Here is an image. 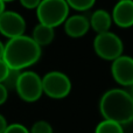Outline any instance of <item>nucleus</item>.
<instances>
[{"instance_id":"13","label":"nucleus","mask_w":133,"mask_h":133,"mask_svg":"<svg viewBox=\"0 0 133 133\" xmlns=\"http://www.w3.org/2000/svg\"><path fill=\"white\" fill-rule=\"evenodd\" d=\"M95 133H125L123 125L112 120H102L96 126Z\"/></svg>"},{"instance_id":"9","label":"nucleus","mask_w":133,"mask_h":133,"mask_svg":"<svg viewBox=\"0 0 133 133\" xmlns=\"http://www.w3.org/2000/svg\"><path fill=\"white\" fill-rule=\"evenodd\" d=\"M112 21L120 28H130L133 26V0L118 1L111 14Z\"/></svg>"},{"instance_id":"20","label":"nucleus","mask_w":133,"mask_h":133,"mask_svg":"<svg viewBox=\"0 0 133 133\" xmlns=\"http://www.w3.org/2000/svg\"><path fill=\"white\" fill-rule=\"evenodd\" d=\"M7 97H8V90L2 85V83H0V105L5 104V102L7 101Z\"/></svg>"},{"instance_id":"16","label":"nucleus","mask_w":133,"mask_h":133,"mask_svg":"<svg viewBox=\"0 0 133 133\" xmlns=\"http://www.w3.org/2000/svg\"><path fill=\"white\" fill-rule=\"evenodd\" d=\"M29 133H54L53 127L46 120H39L33 124Z\"/></svg>"},{"instance_id":"25","label":"nucleus","mask_w":133,"mask_h":133,"mask_svg":"<svg viewBox=\"0 0 133 133\" xmlns=\"http://www.w3.org/2000/svg\"><path fill=\"white\" fill-rule=\"evenodd\" d=\"M118 1H131V0H118Z\"/></svg>"},{"instance_id":"1","label":"nucleus","mask_w":133,"mask_h":133,"mask_svg":"<svg viewBox=\"0 0 133 133\" xmlns=\"http://www.w3.org/2000/svg\"><path fill=\"white\" fill-rule=\"evenodd\" d=\"M41 57V47L27 35L9 39L5 44V53L2 60L9 69L23 70L32 66Z\"/></svg>"},{"instance_id":"7","label":"nucleus","mask_w":133,"mask_h":133,"mask_svg":"<svg viewBox=\"0 0 133 133\" xmlns=\"http://www.w3.org/2000/svg\"><path fill=\"white\" fill-rule=\"evenodd\" d=\"M26 21L19 13L13 11H5L0 15V33L7 39L20 36L25 34Z\"/></svg>"},{"instance_id":"11","label":"nucleus","mask_w":133,"mask_h":133,"mask_svg":"<svg viewBox=\"0 0 133 133\" xmlns=\"http://www.w3.org/2000/svg\"><path fill=\"white\" fill-rule=\"evenodd\" d=\"M90 28L94 29L97 34L109 32L112 25L111 14L105 9H97L92 13L91 18L89 19Z\"/></svg>"},{"instance_id":"6","label":"nucleus","mask_w":133,"mask_h":133,"mask_svg":"<svg viewBox=\"0 0 133 133\" xmlns=\"http://www.w3.org/2000/svg\"><path fill=\"white\" fill-rule=\"evenodd\" d=\"M71 81L61 71H49L42 77V90L53 99L65 98L71 92Z\"/></svg>"},{"instance_id":"22","label":"nucleus","mask_w":133,"mask_h":133,"mask_svg":"<svg viewBox=\"0 0 133 133\" xmlns=\"http://www.w3.org/2000/svg\"><path fill=\"white\" fill-rule=\"evenodd\" d=\"M6 2L5 1H2V0H0V15H1L2 13H4L5 11H6Z\"/></svg>"},{"instance_id":"23","label":"nucleus","mask_w":133,"mask_h":133,"mask_svg":"<svg viewBox=\"0 0 133 133\" xmlns=\"http://www.w3.org/2000/svg\"><path fill=\"white\" fill-rule=\"evenodd\" d=\"M4 53H5V44L0 41V60H2V57H4Z\"/></svg>"},{"instance_id":"26","label":"nucleus","mask_w":133,"mask_h":133,"mask_svg":"<svg viewBox=\"0 0 133 133\" xmlns=\"http://www.w3.org/2000/svg\"><path fill=\"white\" fill-rule=\"evenodd\" d=\"M131 95H132V97H133V85H132V94Z\"/></svg>"},{"instance_id":"3","label":"nucleus","mask_w":133,"mask_h":133,"mask_svg":"<svg viewBox=\"0 0 133 133\" xmlns=\"http://www.w3.org/2000/svg\"><path fill=\"white\" fill-rule=\"evenodd\" d=\"M69 9L65 0H41L36 7V16L40 23L55 28L65 21Z\"/></svg>"},{"instance_id":"21","label":"nucleus","mask_w":133,"mask_h":133,"mask_svg":"<svg viewBox=\"0 0 133 133\" xmlns=\"http://www.w3.org/2000/svg\"><path fill=\"white\" fill-rule=\"evenodd\" d=\"M7 126H8V124H7L6 118H5L4 116L0 113V133H4V131L6 130Z\"/></svg>"},{"instance_id":"8","label":"nucleus","mask_w":133,"mask_h":133,"mask_svg":"<svg viewBox=\"0 0 133 133\" xmlns=\"http://www.w3.org/2000/svg\"><path fill=\"white\" fill-rule=\"evenodd\" d=\"M112 77L118 84L123 87L133 85V57L122 55L112 61L111 65Z\"/></svg>"},{"instance_id":"15","label":"nucleus","mask_w":133,"mask_h":133,"mask_svg":"<svg viewBox=\"0 0 133 133\" xmlns=\"http://www.w3.org/2000/svg\"><path fill=\"white\" fill-rule=\"evenodd\" d=\"M69 8H72L75 11L84 12L90 9L95 5L96 0H65Z\"/></svg>"},{"instance_id":"24","label":"nucleus","mask_w":133,"mask_h":133,"mask_svg":"<svg viewBox=\"0 0 133 133\" xmlns=\"http://www.w3.org/2000/svg\"><path fill=\"white\" fill-rule=\"evenodd\" d=\"M2 1H5V2H11V1H14V0H2Z\"/></svg>"},{"instance_id":"19","label":"nucleus","mask_w":133,"mask_h":133,"mask_svg":"<svg viewBox=\"0 0 133 133\" xmlns=\"http://www.w3.org/2000/svg\"><path fill=\"white\" fill-rule=\"evenodd\" d=\"M8 70H9V68H8V65L6 64V62H5L4 60H0V83L5 79Z\"/></svg>"},{"instance_id":"4","label":"nucleus","mask_w":133,"mask_h":133,"mask_svg":"<svg viewBox=\"0 0 133 133\" xmlns=\"http://www.w3.org/2000/svg\"><path fill=\"white\" fill-rule=\"evenodd\" d=\"M94 50L102 60L113 61L123 55L124 44L117 34L109 30L96 35L94 40Z\"/></svg>"},{"instance_id":"12","label":"nucleus","mask_w":133,"mask_h":133,"mask_svg":"<svg viewBox=\"0 0 133 133\" xmlns=\"http://www.w3.org/2000/svg\"><path fill=\"white\" fill-rule=\"evenodd\" d=\"M30 37L36 42V44H39L42 48V47L48 46L53 42L54 37H55V29L50 26L39 22V25H36L33 29V34Z\"/></svg>"},{"instance_id":"10","label":"nucleus","mask_w":133,"mask_h":133,"mask_svg":"<svg viewBox=\"0 0 133 133\" xmlns=\"http://www.w3.org/2000/svg\"><path fill=\"white\" fill-rule=\"evenodd\" d=\"M63 23H64L65 34L72 39H79L84 36L90 29L89 19L81 14L68 16Z\"/></svg>"},{"instance_id":"2","label":"nucleus","mask_w":133,"mask_h":133,"mask_svg":"<svg viewBox=\"0 0 133 133\" xmlns=\"http://www.w3.org/2000/svg\"><path fill=\"white\" fill-rule=\"evenodd\" d=\"M99 111L104 119L125 125L133 120V97L123 89L108 90L99 101Z\"/></svg>"},{"instance_id":"18","label":"nucleus","mask_w":133,"mask_h":133,"mask_svg":"<svg viewBox=\"0 0 133 133\" xmlns=\"http://www.w3.org/2000/svg\"><path fill=\"white\" fill-rule=\"evenodd\" d=\"M20 4L27 9H36L41 0H19Z\"/></svg>"},{"instance_id":"14","label":"nucleus","mask_w":133,"mask_h":133,"mask_svg":"<svg viewBox=\"0 0 133 133\" xmlns=\"http://www.w3.org/2000/svg\"><path fill=\"white\" fill-rule=\"evenodd\" d=\"M20 70H15V69H9L8 72H7L5 79L2 81V85L6 88L7 90H15L16 87V82H18V78L20 76Z\"/></svg>"},{"instance_id":"17","label":"nucleus","mask_w":133,"mask_h":133,"mask_svg":"<svg viewBox=\"0 0 133 133\" xmlns=\"http://www.w3.org/2000/svg\"><path fill=\"white\" fill-rule=\"evenodd\" d=\"M4 133H29V131L23 125L19 124V123H14V124L8 125L6 127V130L4 131Z\"/></svg>"},{"instance_id":"5","label":"nucleus","mask_w":133,"mask_h":133,"mask_svg":"<svg viewBox=\"0 0 133 133\" xmlns=\"http://www.w3.org/2000/svg\"><path fill=\"white\" fill-rule=\"evenodd\" d=\"M15 91L22 101L33 103L41 98L42 78L34 71H21L18 78Z\"/></svg>"}]
</instances>
